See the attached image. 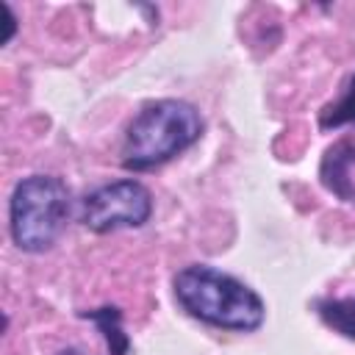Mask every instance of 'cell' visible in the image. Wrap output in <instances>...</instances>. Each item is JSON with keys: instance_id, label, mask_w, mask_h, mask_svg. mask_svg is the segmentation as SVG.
Listing matches in <instances>:
<instances>
[{"instance_id": "obj_9", "label": "cell", "mask_w": 355, "mask_h": 355, "mask_svg": "<svg viewBox=\"0 0 355 355\" xmlns=\"http://www.w3.org/2000/svg\"><path fill=\"white\" fill-rule=\"evenodd\" d=\"M61 355H78V352H75V349H67V352H61Z\"/></svg>"}, {"instance_id": "obj_7", "label": "cell", "mask_w": 355, "mask_h": 355, "mask_svg": "<svg viewBox=\"0 0 355 355\" xmlns=\"http://www.w3.org/2000/svg\"><path fill=\"white\" fill-rule=\"evenodd\" d=\"M316 313L322 316V322L327 327H333L338 336L352 338L355 341V297H344V300H319L316 302Z\"/></svg>"}, {"instance_id": "obj_8", "label": "cell", "mask_w": 355, "mask_h": 355, "mask_svg": "<svg viewBox=\"0 0 355 355\" xmlns=\"http://www.w3.org/2000/svg\"><path fill=\"white\" fill-rule=\"evenodd\" d=\"M355 122V75L349 78L344 94L324 105L322 114H319V128L322 130H330V128H341V125H352Z\"/></svg>"}, {"instance_id": "obj_1", "label": "cell", "mask_w": 355, "mask_h": 355, "mask_svg": "<svg viewBox=\"0 0 355 355\" xmlns=\"http://www.w3.org/2000/svg\"><path fill=\"white\" fill-rule=\"evenodd\" d=\"M172 286L180 308L205 324L252 333L266 319L263 300L247 283L208 263H191L180 269Z\"/></svg>"}, {"instance_id": "obj_3", "label": "cell", "mask_w": 355, "mask_h": 355, "mask_svg": "<svg viewBox=\"0 0 355 355\" xmlns=\"http://www.w3.org/2000/svg\"><path fill=\"white\" fill-rule=\"evenodd\" d=\"M69 219V189L53 175L22 178L8 202L11 239L22 252H44L64 233Z\"/></svg>"}, {"instance_id": "obj_4", "label": "cell", "mask_w": 355, "mask_h": 355, "mask_svg": "<svg viewBox=\"0 0 355 355\" xmlns=\"http://www.w3.org/2000/svg\"><path fill=\"white\" fill-rule=\"evenodd\" d=\"M153 214V197L139 180H116L94 189L80 208V222L94 233L141 227Z\"/></svg>"}, {"instance_id": "obj_2", "label": "cell", "mask_w": 355, "mask_h": 355, "mask_svg": "<svg viewBox=\"0 0 355 355\" xmlns=\"http://www.w3.org/2000/svg\"><path fill=\"white\" fill-rule=\"evenodd\" d=\"M202 136V116L191 103L155 100L130 122L122 144V166L141 172L166 164Z\"/></svg>"}, {"instance_id": "obj_6", "label": "cell", "mask_w": 355, "mask_h": 355, "mask_svg": "<svg viewBox=\"0 0 355 355\" xmlns=\"http://www.w3.org/2000/svg\"><path fill=\"white\" fill-rule=\"evenodd\" d=\"M80 316L97 324V330L103 333L105 347H108L111 355H128L130 338H128V333L122 330V311H119V308L105 305V308H94V311H80Z\"/></svg>"}, {"instance_id": "obj_5", "label": "cell", "mask_w": 355, "mask_h": 355, "mask_svg": "<svg viewBox=\"0 0 355 355\" xmlns=\"http://www.w3.org/2000/svg\"><path fill=\"white\" fill-rule=\"evenodd\" d=\"M352 166H355V144L341 141L336 147H330L324 153L322 161V183L338 194L347 202H355V178H352Z\"/></svg>"}]
</instances>
